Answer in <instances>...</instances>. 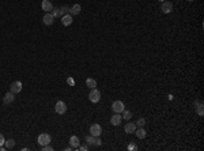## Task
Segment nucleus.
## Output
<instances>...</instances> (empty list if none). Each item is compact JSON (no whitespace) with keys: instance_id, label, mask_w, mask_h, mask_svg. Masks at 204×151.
<instances>
[{"instance_id":"412c9836","label":"nucleus","mask_w":204,"mask_h":151,"mask_svg":"<svg viewBox=\"0 0 204 151\" xmlns=\"http://www.w3.org/2000/svg\"><path fill=\"white\" fill-rule=\"evenodd\" d=\"M52 15H53L55 18H57V16H63V11L60 8H55V10H52Z\"/></svg>"},{"instance_id":"39448f33","label":"nucleus","mask_w":204,"mask_h":151,"mask_svg":"<svg viewBox=\"0 0 204 151\" xmlns=\"http://www.w3.org/2000/svg\"><path fill=\"white\" fill-rule=\"evenodd\" d=\"M11 93H14V94H18V93L22 91V82L21 80H15V82L11 83V90H10Z\"/></svg>"},{"instance_id":"423d86ee","label":"nucleus","mask_w":204,"mask_h":151,"mask_svg":"<svg viewBox=\"0 0 204 151\" xmlns=\"http://www.w3.org/2000/svg\"><path fill=\"white\" fill-rule=\"evenodd\" d=\"M42 22H44V25H46V26L53 25L55 16L52 15V12H45V14H44V18H42Z\"/></svg>"},{"instance_id":"6e6552de","label":"nucleus","mask_w":204,"mask_h":151,"mask_svg":"<svg viewBox=\"0 0 204 151\" xmlns=\"http://www.w3.org/2000/svg\"><path fill=\"white\" fill-rule=\"evenodd\" d=\"M163 14H170L173 11V3L172 1H162V7H161Z\"/></svg>"},{"instance_id":"20e7f679","label":"nucleus","mask_w":204,"mask_h":151,"mask_svg":"<svg viewBox=\"0 0 204 151\" xmlns=\"http://www.w3.org/2000/svg\"><path fill=\"white\" fill-rule=\"evenodd\" d=\"M101 133H102V127L99 124H93L90 127V135L91 136H101Z\"/></svg>"},{"instance_id":"dca6fc26","label":"nucleus","mask_w":204,"mask_h":151,"mask_svg":"<svg viewBox=\"0 0 204 151\" xmlns=\"http://www.w3.org/2000/svg\"><path fill=\"white\" fill-rule=\"evenodd\" d=\"M80 10H82L80 4H75V6H72L71 8H69V12H71L72 15H79L80 14Z\"/></svg>"},{"instance_id":"f3484780","label":"nucleus","mask_w":204,"mask_h":151,"mask_svg":"<svg viewBox=\"0 0 204 151\" xmlns=\"http://www.w3.org/2000/svg\"><path fill=\"white\" fill-rule=\"evenodd\" d=\"M86 86L89 87V89H95V87H97V80L93 79V78H89V79L86 80Z\"/></svg>"},{"instance_id":"aec40b11","label":"nucleus","mask_w":204,"mask_h":151,"mask_svg":"<svg viewBox=\"0 0 204 151\" xmlns=\"http://www.w3.org/2000/svg\"><path fill=\"white\" fill-rule=\"evenodd\" d=\"M86 142H87V144H89V146L95 144V136H91V135L86 136Z\"/></svg>"},{"instance_id":"1a4fd4ad","label":"nucleus","mask_w":204,"mask_h":151,"mask_svg":"<svg viewBox=\"0 0 204 151\" xmlns=\"http://www.w3.org/2000/svg\"><path fill=\"white\" fill-rule=\"evenodd\" d=\"M38 143L41 146L49 144L50 143V135H48V133H41V135L38 136Z\"/></svg>"},{"instance_id":"5701e85b","label":"nucleus","mask_w":204,"mask_h":151,"mask_svg":"<svg viewBox=\"0 0 204 151\" xmlns=\"http://www.w3.org/2000/svg\"><path fill=\"white\" fill-rule=\"evenodd\" d=\"M144 124H146V120L144 119H139V120H137V123H136V125H137V127H144Z\"/></svg>"},{"instance_id":"393cba45","label":"nucleus","mask_w":204,"mask_h":151,"mask_svg":"<svg viewBox=\"0 0 204 151\" xmlns=\"http://www.w3.org/2000/svg\"><path fill=\"white\" fill-rule=\"evenodd\" d=\"M52 150H53V147H52V146H49V144L42 146V151H52Z\"/></svg>"},{"instance_id":"2eb2a0df","label":"nucleus","mask_w":204,"mask_h":151,"mask_svg":"<svg viewBox=\"0 0 204 151\" xmlns=\"http://www.w3.org/2000/svg\"><path fill=\"white\" fill-rule=\"evenodd\" d=\"M135 133H136V136L139 138V139H144L146 135H147V132H146V129L143 127H139L137 129H135Z\"/></svg>"},{"instance_id":"9b49d317","label":"nucleus","mask_w":204,"mask_h":151,"mask_svg":"<svg viewBox=\"0 0 204 151\" xmlns=\"http://www.w3.org/2000/svg\"><path fill=\"white\" fill-rule=\"evenodd\" d=\"M41 7H42V10L46 11V12H50L52 10H53V4L50 3V0H42Z\"/></svg>"},{"instance_id":"f03ea898","label":"nucleus","mask_w":204,"mask_h":151,"mask_svg":"<svg viewBox=\"0 0 204 151\" xmlns=\"http://www.w3.org/2000/svg\"><path fill=\"white\" fill-rule=\"evenodd\" d=\"M124 109H125V105H124V102H123V101H114V102H113L112 110L114 113H123V112H124Z\"/></svg>"},{"instance_id":"a211bd4d","label":"nucleus","mask_w":204,"mask_h":151,"mask_svg":"<svg viewBox=\"0 0 204 151\" xmlns=\"http://www.w3.org/2000/svg\"><path fill=\"white\" fill-rule=\"evenodd\" d=\"M4 144H6V148H7V150H10V148H12V147L15 146V140H14V139L6 140V143H4Z\"/></svg>"},{"instance_id":"ddd939ff","label":"nucleus","mask_w":204,"mask_h":151,"mask_svg":"<svg viewBox=\"0 0 204 151\" xmlns=\"http://www.w3.org/2000/svg\"><path fill=\"white\" fill-rule=\"evenodd\" d=\"M69 146H71L72 148H79L80 146V140L78 136H71L69 138Z\"/></svg>"},{"instance_id":"f8f14e48","label":"nucleus","mask_w":204,"mask_h":151,"mask_svg":"<svg viewBox=\"0 0 204 151\" xmlns=\"http://www.w3.org/2000/svg\"><path fill=\"white\" fill-rule=\"evenodd\" d=\"M61 23L64 25V26H69V25L72 23V15L64 14V15L61 16Z\"/></svg>"},{"instance_id":"c756f323","label":"nucleus","mask_w":204,"mask_h":151,"mask_svg":"<svg viewBox=\"0 0 204 151\" xmlns=\"http://www.w3.org/2000/svg\"><path fill=\"white\" fill-rule=\"evenodd\" d=\"M188 1H195V0H188Z\"/></svg>"},{"instance_id":"7c9ffc66","label":"nucleus","mask_w":204,"mask_h":151,"mask_svg":"<svg viewBox=\"0 0 204 151\" xmlns=\"http://www.w3.org/2000/svg\"><path fill=\"white\" fill-rule=\"evenodd\" d=\"M159 1H166V0H159Z\"/></svg>"},{"instance_id":"4468645a","label":"nucleus","mask_w":204,"mask_h":151,"mask_svg":"<svg viewBox=\"0 0 204 151\" xmlns=\"http://www.w3.org/2000/svg\"><path fill=\"white\" fill-rule=\"evenodd\" d=\"M135 129H136V124H133V123H127L124 127V131L127 133H135Z\"/></svg>"},{"instance_id":"bb28decb","label":"nucleus","mask_w":204,"mask_h":151,"mask_svg":"<svg viewBox=\"0 0 204 151\" xmlns=\"http://www.w3.org/2000/svg\"><path fill=\"white\" fill-rule=\"evenodd\" d=\"M4 143H6V139H4L3 133H0V147H1V146H4Z\"/></svg>"},{"instance_id":"0eeeda50","label":"nucleus","mask_w":204,"mask_h":151,"mask_svg":"<svg viewBox=\"0 0 204 151\" xmlns=\"http://www.w3.org/2000/svg\"><path fill=\"white\" fill-rule=\"evenodd\" d=\"M123 121V116L120 114V113H114V114L110 117V124L114 125V127H117V125H120Z\"/></svg>"},{"instance_id":"f257e3e1","label":"nucleus","mask_w":204,"mask_h":151,"mask_svg":"<svg viewBox=\"0 0 204 151\" xmlns=\"http://www.w3.org/2000/svg\"><path fill=\"white\" fill-rule=\"evenodd\" d=\"M89 99L91 101L93 104H97V102H99V101H101V93H99V90L91 89V91H90V94H89Z\"/></svg>"},{"instance_id":"4be33fe9","label":"nucleus","mask_w":204,"mask_h":151,"mask_svg":"<svg viewBox=\"0 0 204 151\" xmlns=\"http://www.w3.org/2000/svg\"><path fill=\"white\" fill-rule=\"evenodd\" d=\"M196 109H197V113H199V116H203V102H197L196 104Z\"/></svg>"},{"instance_id":"cd10ccee","label":"nucleus","mask_w":204,"mask_h":151,"mask_svg":"<svg viewBox=\"0 0 204 151\" xmlns=\"http://www.w3.org/2000/svg\"><path fill=\"white\" fill-rule=\"evenodd\" d=\"M67 83L69 84V86H74V84H75V80L72 79V78H68V79H67Z\"/></svg>"},{"instance_id":"6ab92c4d","label":"nucleus","mask_w":204,"mask_h":151,"mask_svg":"<svg viewBox=\"0 0 204 151\" xmlns=\"http://www.w3.org/2000/svg\"><path fill=\"white\" fill-rule=\"evenodd\" d=\"M131 117H132V113L129 110L124 109V112H123V120H131Z\"/></svg>"},{"instance_id":"9d476101","label":"nucleus","mask_w":204,"mask_h":151,"mask_svg":"<svg viewBox=\"0 0 204 151\" xmlns=\"http://www.w3.org/2000/svg\"><path fill=\"white\" fill-rule=\"evenodd\" d=\"M14 101H15V94H14V93H11V91H10V93H7V94L4 95V98H3V102H4V104H6V105L12 104Z\"/></svg>"},{"instance_id":"a878e982","label":"nucleus","mask_w":204,"mask_h":151,"mask_svg":"<svg viewBox=\"0 0 204 151\" xmlns=\"http://www.w3.org/2000/svg\"><path fill=\"white\" fill-rule=\"evenodd\" d=\"M63 11V15L64 14H68V12H69V7H67V6H64V7H61V8H60Z\"/></svg>"},{"instance_id":"7ed1b4c3","label":"nucleus","mask_w":204,"mask_h":151,"mask_svg":"<svg viewBox=\"0 0 204 151\" xmlns=\"http://www.w3.org/2000/svg\"><path fill=\"white\" fill-rule=\"evenodd\" d=\"M55 112H56L57 114H64V113L67 112V105H65V102H63V101H57L56 106H55Z\"/></svg>"},{"instance_id":"c85d7f7f","label":"nucleus","mask_w":204,"mask_h":151,"mask_svg":"<svg viewBox=\"0 0 204 151\" xmlns=\"http://www.w3.org/2000/svg\"><path fill=\"white\" fill-rule=\"evenodd\" d=\"M87 146H79V150H82V151H84V150H87Z\"/></svg>"},{"instance_id":"b1692460","label":"nucleus","mask_w":204,"mask_h":151,"mask_svg":"<svg viewBox=\"0 0 204 151\" xmlns=\"http://www.w3.org/2000/svg\"><path fill=\"white\" fill-rule=\"evenodd\" d=\"M128 150H129V151H136V150H137V146H136L135 143H131V144L128 146Z\"/></svg>"}]
</instances>
